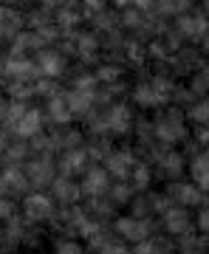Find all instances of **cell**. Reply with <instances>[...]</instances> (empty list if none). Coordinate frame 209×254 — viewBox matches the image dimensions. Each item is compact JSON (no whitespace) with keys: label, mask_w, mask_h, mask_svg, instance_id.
Returning a JSON list of instances; mask_svg holds the SVG:
<instances>
[{"label":"cell","mask_w":209,"mask_h":254,"mask_svg":"<svg viewBox=\"0 0 209 254\" xmlns=\"http://www.w3.org/2000/svg\"><path fill=\"white\" fill-rule=\"evenodd\" d=\"M54 212H57V203H54V198H51L48 192L31 190L28 195H23V209H20V215H23L28 223L46 226V223H51Z\"/></svg>","instance_id":"cell-2"},{"label":"cell","mask_w":209,"mask_h":254,"mask_svg":"<svg viewBox=\"0 0 209 254\" xmlns=\"http://www.w3.org/2000/svg\"><path fill=\"white\" fill-rule=\"evenodd\" d=\"M133 195H136V190H133V184L130 181H113L108 190V198L116 203V206H128L130 200H133Z\"/></svg>","instance_id":"cell-27"},{"label":"cell","mask_w":209,"mask_h":254,"mask_svg":"<svg viewBox=\"0 0 209 254\" xmlns=\"http://www.w3.org/2000/svg\"><path fill=\"white\" fill-rule=\"evenodd\" d=\"M144 20H147V14L139 6H128V9H122V17H119V23L125 28H130V31H139V28L144 26Z\"/></svg>","instance_id":"cell-29"},{"label":"cell","mask_w":209,"mask_h":254,"mask_svg":"<svg viewBox=\"0 0 209 254\" xmlns=\"http://www.w3.org/2000/svg\"><path fill=\"white\" fill-rule=\"evenodd\" d=\"M93 73H96V82H102V85H116V82H122V68L119 65H99Z\"/></svg>","instance_id":"cell-32"},{"label":"cell","mask_w":209,"mask_h":254,"mask_svg":"<svg viewBox=\"0 0 209 254\" xmlns=\"http://www.w3.org/2000/svg\"><path fill=\"white\" fill-rule=\"evenodd\" d=\"M48 195L54 198L57 206H73V203L82 200V187L73 178H68V175H57L51 181V187H48Z\"/></svg>","instance_id":"cell-13"},{"label":"cell","mask_w":209,"mask_h":254,"mask_svg":"<svg viewBox=\"0 0 209 254\" xmlns=\"http://www.w3.org/2000/svg\"><path fill=\"white\" fill-rule=\"evenodd\" d=\"M195 229L209 235V200L204 198V203L198 206V215H195Z\"/></svg>","instance_id":"cell-40"},{"label":"cell","mask_w":209,"mask_h":254,"mask_svg":"<svg viewBox=\"0 0 209 254\" xmlns=\"http://www.w3.org/2000/svg\"><path fill=\"white\" fill-rule=\"evenodd\" d=\"M190 91L195 96H207L209 93V65H201L190 73Z\"/></svg>","instance_id":"cell-28"},{"label":"cell","mask_w":209,"mask_h":254,"mask_svg":"<svg viewBox=\"0 0 209 254\" xmlns=\"http://www.w3.org/2000/svg\"><path fill=\"white\" fill-rule=\"evenodd\" d=\"M110 3H113L116 9H128V6H133V3H136V0H110Z\"/></svg>","instance_id":"cell-43"},{"label":"cell","mask_w":209,"mask_h":254,"mask_svg":"<svg viewBox=\"0 0 209 254\" xmlns=\"http://www.w3.org/2000/svg\"><path fill=\"white\" fill-rule=\"evenodd\" d=\"M170 65H173L175 73H192L195 68L204 65V57L195 48H178V51L170 54Z\"/></svg>","instance_id":"cell-22"},{"label":"cell","mask_w":209,"mask_h":254,"mask_svg":"<svg viewBox=\"0 0 209 254\" xmlns=\"http://www.w3.org/2000/svg\"><path fill=\"white\" fill-rule=\"evenodd\" d=\"M192 9V0H155V11L161 17H181Z\"/></svg>","instance_id":"cell-25"},{"label":"cell","mask_w":209,"mask_h":254,"mask_svg":"<svg viewBox=\"0 0 209 254\" xmlns=\"http://www.w3.org/2000/svg\"><path fill=\"white\" fill-rule=\"evenodd\" d=\"M37 3H40V6H63L65 0H37Z\"/></svg>","instance_id":"cell-44"},{"label":"cell","mask_w":209,"mask_h":254,"mask_svg":"<svg viewBox=\"0 0 209 254\" xmlns=\"http://www.w3.org/2000/svg\"><path fill=\"white\" fill-rule=\"evenodd\" d=\"M153 164H155L153 175H158V178H164V181H178V178L187 173V158H184L178 150H173V147H167Z\"/></svg>","instance_id":"cell-11"},{"label":"cell","mask_w":209,"mask_h":254,"mask_svg":"<svg viewBox=\"0 0 209 254\" xmlns=\"http://www.w3.org/2000/svg\"><path fill=\"white\" fill-rule=\"evenodd\" d=\"M102 167L110 173L113 181H128L130 173H133V167H136V153L128 150V147H122V150H110V153L102 158Z\"/></svg>","instance_id":"cell-8"},{"label":"cell","mask_w":209,"mask_h":254,"mask_svg":"<svg viewBox=\"0 0 209 254\" xmlns=\"http://www.w3.org/2000/svg\"><path fill=\"white\" fill-rule=\"evenodd\" d=\"M187 119H190L195 127L209 125V99L207 96H195V99L187 105Z\"/></svg>","instance_id":"cell-24"},{"label":"cell","mask_w":209,"mask_h":254,"mask_svg":"<svg viewBox=\"0 0 209 254\" xmlns=\"http://www.w3.org/2000/svg\"><path fill=\"white\" fill-rule=\"evenodd\" d=\"M85 215L91 220H96V223H113V218H116V203L108 198V195H96V198H85Z\"/></svg>","instance_id":"cell-19"},{"label":"cell","mask_w":209,"mask_h":254,"mask_svg":"<svg viewBox=\"0 0 209 254\" xmlns=\"http://www.w3.org/2000/svg\"><path fill=\"white\" fill-rule=\"evenodd\" d=\"M175 28L181 31L184 40L201 43V40L209 34V17L204 14V11H187V14H181V17H175Z\"/></svg>","instance_id":"cell-12"},{"label":"cell","mask_w":209,"mask_h":254,"mask_svg":"<svg viewBox=\"0 0 209 254\" xmlns=\"http://www.w3.org/2000/svg\"><path fill=\"white\" fill-rule=\"evenodd\" d=\"M153 136L158 144L164 147H175L187 138V122H184V113L178 108H167L158 110V116L153 119Z\"/></svg>","instance_id":"cell-1"},{"label":"cell","mask_w":209,"mask_h":254,"mask_svg":"<svg viewBox=\"0 0 209 254\" xmlns=\"http://www.w3.org/2000/svg\"><path fill=\"white\" fill-rule=\"evenodd\" d=\"M122 48H125V57H128L133 65H141L147 60V48L141 46V43H133V40H130V43H125Z\"/></svg>","instance_id":"cell-37"},{"label":"cell","mask_w":209,"mask_h":254,"mask_svg":"<svg viewBox=\"0 0 209 254\" xmlns=\"http://www.w3.org/2000/svg\"><path fill=\"white\" fill-rule=\"evenodd\" d=\"M46 119L51 122V125H57V127L71 125L73 113H71V108H68V99H65L63 91L54 93V96H48V102H46Z\"/></svg>","instance_id":"cell-20"},{"label":"cell","mask_w":209,"mask_h":254,"mask_svg":"<svg viewBox=\"0 0 209 254\" xmlns=\"http://www.w3.org/2000/svg\"><path fill=\"white\" fill-rule=\"evenodd\" d=\"M133 102H136L141 110H161L170 99L155 88L153 82L147 79V82H139L136 88H133Z\"/></svg>","instance_id":"cell-18"},{"label":"cell","mask_w":209,"mask_h":254,"mask_svg":"<svg viewBox=\"0 0 209 254\" xmlns=\"http://www.w3.org/2000/svg\"><path fill=\"white\" fill-rule=\"evenodd\" d=\"M14 215H20V209H17V203H14V198H9V195H0V223L11 220Z\"/></svg>","instance_id":"cell-38"},{"label":"cell","mask_w":209,"mask_h":254,"mask_svg":"<svg viewBox=\"0 0 209 254\" xmlns=\"http://www.w3.org/2000/svg\"><path fill=\"white\" fill-rule=\"evenodd\" d=\"M85 254H96V252H88V249H85Z\"/></svg>","instance_id":"cell-47"},{"label":"cell","mask_w":209,"mask_h":254,"mask_svg":"<svg viewBox=\"0 0 209 254\" xmlns=\"http://www.w3.org/2000/svg\"><path fill=\"white\" fill-rule=\"evenodd\" d=\"M128 181L133 184V190H136V192L150 190V184H153V170H150V164H147V161H136V167H133V173H130Z\"/></svg>","instance_id":"cell-26"},{"label":"cell","mask_w":209,"mask_h":254,"mask_svg":"<svg viewBox=\"0 0 209 254\" xmlns=\"http://www.w3.org/2000/svg\"><path fill=\"white\" fill-rule=\"evenodd\" d=\"M37 71H40V76H48V79H60L65 73V57L60 54V51H54V48H43V51H37Z\"/></svg>","instance_id":"cell-16"},{"label":"cell","mask_w":209,"mask_h":254,"mask_svg":"<svg viewBox=\"0 0 209 254\" xmlns=\"http://www.w3.org/2000/svg\"><path fill=\"white\" fill-rule=\"evenodd\" d=\"M110 229L116 232V237H122L130 246H136L139 240H144V237L153 235L150 232V223L144 218H136V215H116L113 223H110Z\"/></svg>","instance_id":"cell-4"},{"label":"cell","mask_w":209,"mask_h":254,"mask_svg":"<svg viewBox=\"0 0 209 254\" xmlns=\"http://www.w3.org/2000/svg\"><path fill=\"white\" fill-rule=\"evenodd\" d=\"M54 254H85V246L76 237H60L54 243Z\"/></svg>","instance_id":"cell-33"},{"label":"cell","mask_w":209,"mask_h":254,"mask_svg":"<svg viewBox=\"0 0 209 254\" xmlns=\"http://www.w3.org/2000/svg\"><path fill=\"white\" fill-rule=\"evenodd\" d=\"M43 119H46V113L37 108H26V113L20 119H14L9 125V130L14 133L17 138H23V141H28L31 136H37V133H43Z\"/></svg>","instance_id":"cell-14"},{"label":"cell","mask_w":209,"mask_h":254,"mask_svg":"<svg viewBox=\"0 0 209 254\" xmlns=\"http://www.w3.org/2000/svg\"><path fill=\"white\" fill-rule=\"evenodd\" d=\"M175 254H209V235L192 229L187 235L175 237Z\"/></svg>","instance_id":"cell-21"},{"label":"cell","mask_w":209,"mask_h":254,"mask_svg":"<svg viewBox=\"0 0 209 254\" xmlns=\"http://www.w3.org/2000/svg\"><path fill=\"white\" fill-rule=\"evenodd\" d=\"M96 73H79V76H73L71 88H76V91H96Z\"/></svg>","instance_id":"cell-39"},{"label":"cell","mask_w":209,"mask_h":254,"mask_svg":"<svg viewBox=\"0 0 209 254\" xmlns=\"http://www.w3.org/2000/svg\"><path fill=\"white\" fill-rule=\"evenodd\" d=\"M28 153H31V147L23 144V138H20L17 144H9V147H6V153H3V155L9 158V164H26Z\"/></svg>","instance_id":"cell-34"},{"label":"cell","mask_w":209,"mask_h":254,"mask_svg":"<svg viewBox=\"0 0 209 254\" xmlns=\"http://www.w3.org/2000/svg\"><path fill=\"white\" fill-rule=\"evenodd\" d=\"M0 102H3V96H0Z\"/></svg>","instance_id":"cell-48"},{"label":"cell","mask_w":209,"mask_h":254,"mask_svg":"<svg viewBox=\"0 0 209 254\" xmlns=\"http://www.w3.org/2000/svg\"><path fill=\"white\" fill-rule=\"evenodd\" d=\"M144 48H147V57H150V60H158V63H167V60H170V54H173V51L167 48V43H164V40H150Z\"/></svg>","instance_id":"cell-35"},{"label":"cell","mask_w":209,"mask_h":254,"mask_svg":"<svg viewBox=\"0 0 209 254\" xmlns=\"http://www.w3.org/2000/svg\"><path fill=\"white\" fill-rule=\"evenodd\" d=\"M79 20H82V14L76 9H71V6H65V9L57 11V28L60 31H76Z\"/></svg>","instance_id":"cell-30"},{"label":"cell","mask_w":209,"mask_h":254,"mask_svg":"<svg viewBox=\"0 0 209 254\" xmlns=\"http://www.w3.org/2000/svg\"><path fill=\"white\" fill-rule=\"evenodd\" d=\"M23 170H26V175H28L31 190H48L51 181L57 178V161L51 155H37V158L23 164Z\"/></svg>","instance_id":"cell-3"},{"label":"cell","mask_w":209,"mask_h":254,"mask_svg":"<svg viewBox=\"0 0 209 254\" xmlns=\"http://www.w3.org/2000/svg\"><path fill=\"white\" fill-rule=\"evenodd\" d=\"M91 155L85 147H71V150H63V153L57 155V175H68V178H76L91 167Z\"/></svg>","instance_id":"cell-6"},{"label":"cell","mask_w":209,"mask_h":254,"mask_svg":"<svg viewBox=\"0 0 209 254\" xmlns=\"http://www.w3.org/2000/svg\"><path fill=\"white\" fill-rule=\"evenodd\" d=\"M54 138V147L57 153H63V150H71V147H82V136L76 133V130H65V133H57Z\"/></svg>","instance_id":"cell-31"},{"label":"cell","mask_w":209,"mask_h":254,"mask_svg":"<svg viewBox=\"0 0 209 254\" xmlns=\"http://www.w3.org/2000/svg\"><path fill=\"white\" fill-rule=\"evenodd\" d=\"M96 254H133V249H130V243H125V240H122V237H110L108 243L102 246L99 252Z\"/></svg>","instance_id":"cell-36"},{"label":"cell","mask_w":209,"mask_h":254,"mask_svg":"<svg viewBox=\"0 0 209 254\" xmlns=\"http://www.w3.org/2000/svg\"><path fill=\"white\" fill-rule=\"evenodd\" d=\"M65 99H68V108H71L73 116L88 119L99 105V91H76V88H71V91H65Z\"/></svg>","instance_id":"cell-17"},{"label":"cell","mask_w":209,"mask_h":254,"mask_svg":"<svg viewBox=\"0 0 209 254\" xmlns=\"http://www.w3.org/2000/svg\"><path fill=\"white\" fill-rule=\"evenodd\" d=\"M158 220H161V229L170 237H181V235H187V232L195 229V218H192V212L187 206H178V203H173L167 212H161Z\"/></svg>","instance_id":"cell-5"},{"label":"cell","mask_w":209,"mask_h":254,"mask_svg":"<svg viewBox=\"0 0 209 254\" xmlns=\"http://www.w3.org/2000/svg\"><path fill=\"white\" fill-rule=\"evenodd\" d=\"M167 195H170V200L173 203H178V206H187V209H198L201 203H204V198H207V192L198 190L192 181H170L167 184Z\"/></svg>","instance_id":"cell-9"},{"label":"cell","mask_w":209,"mask_h":254,"mask_svg":"<svg viewBox=\"0 0 209 254\" xmlns=\"http://www.w3.org/2000/svg\"><path fill=\"white\" fill-rule=\"evenodd\" d=\"M99 37L93 31H82V34H73V54L79 57L82 63H91L93 57L99 54Z\"/></svg>","instance_id":"cell-23"},{"label":"cell","mask_w":209,"mask_h":254,"mask_svg":"<svg viewBox=\"0 0 209 254\" xmlns=\"http://www.w3.org/2000/svg\"><path fill=\"white\" fill-rule=\"evenodd\" d=\"M31 192L28 175L23 170V164H9L3 173H0V195H9V198H23Z\"/></svg>","instance_id":"cell-7"},{"label":"cell","mask_w":209,"mask_h":254,"mask_svg":"<svg viewBox=\"0 0 209 254\" xmlns=\"http://www.w3.org/2000/svg\"><path fill=\"white\" fill-rule=\"evenodd\" d=\"M6 147H9V141H6V136H3V133H0V155L6 153Z\"/></svg>","instance_id":"cell-45"},{"label":"cell","mask_w":209,"mask_h":254,"mask_svg":"<svg viewBox=\"0 0 209 254\" xmlns=\"http://www.w3.org/2000/svg\"><path fill=\"white\" fill-rule=\"evenodd\" d=\"M201 43H204V51H207V54H209V34L204 37V40H201Z\"/></svg>","instance_id":"cell-46"},{"label":"cell","mask_w":209,"mask_h":254,"mask_svg":"<svg viewBox=\"0 0 209 254\" xmlns=\"http://www.w3.org/2000/svg\"><path fill=\"white\" fill-rule=\"evenodd\" d=\"M187 173L198 190L209 192V147H201L192 153V158L187 161Z\"/></svg>","instance_id":"cell-15"},{"label":"cell","mask_w":209,"mask_h":254,"mask_svg":"<svg viewBox=\"0 0 209 254\" xmlns=\"http://www.w3.org/2000/svg\"><path fill=\"white\" fill-rule=\"evenodd\" d=\"M0 40H9V34H6V17H3V6H0Z\"/></svg>","instance_id":"cell-42"},{"label":"cell","mask_w":209,"mask_h":254,"mask_svg":"<svg viewBox=\"0 0 209 254\" xmlns=\"http://www.w3.org/2000/svg\"><path fill=\"white\" fill-rule=\"evenodd\" d=\"M110 184H113V178H110V173L105 170V167H99V164H91L85 173H82V198H96V195H108Z\"/></svg>","instance_id":"cell-10"},{"label":"cell","mask_w":209,"mask_h":254,"mask_svg":"<svg viewBox=\"0 0 209 254\" xmlns=\"http://www.w3.org/2000/svg\"><path fill=\"white\" fill-rule=\"evenodd\" d=\"M198 144H207L209 147V125L198 127Z\"/></svg>","instance_id":"cell-41"}]
</instances>
